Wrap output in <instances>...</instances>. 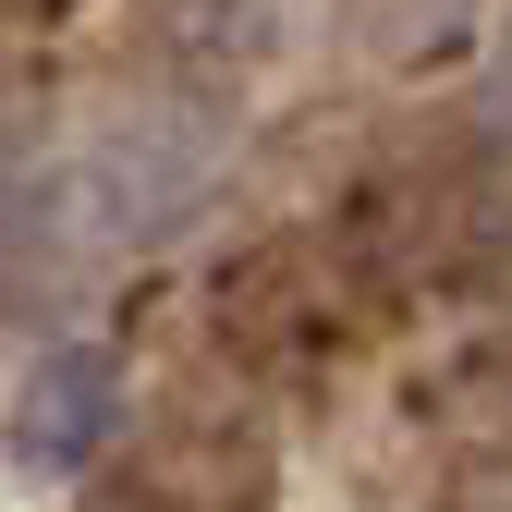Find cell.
Returning a JSON list of instances; mask_svg holds the SVG:
<instances>
[{
  "label": "cell",
  "mask_w": 512,
  "mask_h": 512,
  "mask_svg": "<svg viewBox=\"0 0 512 512\" xmlns=\"http://www.w3.org/2000/svg\"><path fill=\"white\" fill-rule=\"evenodd\" d=\"M196 196H208V147L183 135V122H110L98 159H86V220H98L110 244L183 232V220H196Z\"/></svg>",
  "instance_id": "7a4b0ae2"
},
{
  "label": "cell",
  "mask_w": 512,
  "mask_h": 512,
  "mask_svg": "<svg viewBox=\"0 0 512 512\" xmlns=\"http://www.w3.org/2000/svg\"><path fill=\"white\" fill-rule=\"evenodd\" d=\"M110 427H122V366L98 342H49L13 378V403H0V464H13L25 488H61V476L98 464Z\"/></svg>",
  "instance_id": "6da1fadb"
}]
</instances>
